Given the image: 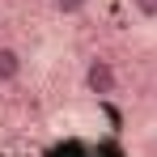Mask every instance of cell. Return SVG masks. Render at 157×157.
Wrapping results in <instances>:
<instances>
[{
  "mask_svg": "<svg viewBox=\"0 0 157 157\" xmlns=\"http://www.w3.org/2000/svg\"><path fill=\"white\" fill-rule=\"evenodd\" d=\"M85 89L98 94V98H110V94L119 89V72H115V64L102 59V55H94V59L85 64Z\"/></svg>",
  "mask_w": 157,
  "mask_h": 157,
  "instance_id": "6da1fadb",
  "label": "cell"
},
{
  "mask_svg": "<svg viewBox=\"0 0 157 157\" xmlns=\"http://www.w3.org/2000/svg\"><path fill=\"white\" fill-rule=\"evenodd\" d=\"M21 68H26V59L17 47H0V85H13L21 77Z\"/></svg>",
  "mask_w": 157,
  "mask_h": 157,
  "instance_id": "7a4b0ae2",
  "label": "cell"
},
{
  "mask_svg": "<svg viewBox=\"0 0 157 157\" xmlns=\"http://www.w3.org/2000/svg\"><path fill=\"white\" fill-rule=\"evenodd\" d=\"M132 9H136V17H144V21H157V0H132Z\"/></svg>",
  "mask_w": 157,
  "mask_h": 157,
  "instance_id": "3957f363",
  "label": "cell"
},
{
  "mask_svg": "<svg viewBox=\"0 0 157 157\" xmlns=\"http://www.w3.org/2000/svg\"><path fill=\"white\" fill-rule=\"evenodd\" d=\"M85 4H89V0H55V9H59L64 17H72V13H81Z\"/></svg>",
  "mask_w": 157,
  "mask_h": 157,
  "instance_id": "277c9868",
  "label": "cell"
}]
</instances>
